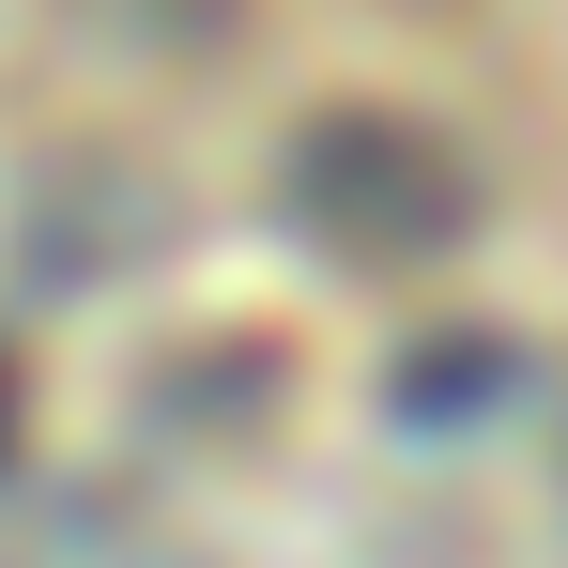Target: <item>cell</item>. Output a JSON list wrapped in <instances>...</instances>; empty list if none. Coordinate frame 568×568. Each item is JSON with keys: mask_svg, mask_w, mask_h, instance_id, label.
<instances>
[{"mask_svg": "<svg viewBox=\"0 0 568 568\" xmlns=\"http://www.w3.org/2000/svg\"><path fill=\"white\" fill-rule=\"evenodd\" d=\"M491 384H507V354H446V369L415 354V399H491Z\"/></svg>", "mask_w": 568, "mask_h": 568, "instance_id": "obj_2", "label": "cell"}, {"mask_svg": "<svg viewBox=\"0 0 568 568\" xmlns=\"http://www.w3.org/2000/svg\"><path fill=\"white\" fill-rule=\"evenodd\" d=\"M292 185H307V215H323L354 262H415V246L462 231V170H446L430 123H399V108H338V123H307Z\"/></svg>", "mask_w": 568, "mask_h": 568, "instance_id": "obj_1", "label": "cell"}]
</instances>
